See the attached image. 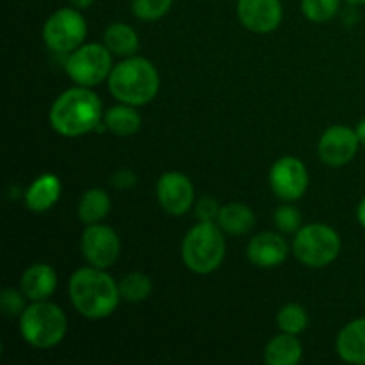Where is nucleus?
Listing matches in <instances>:
<instances>
[{
  "mask_svg": "<svg viewBox=\"0 0 365 365\" xmlns=\"http://www.w3.org/2000/svg\"><path fill=\"white\" fill-rule=\"evenodd\" d=\"M68 294L73 309L86 319H106L120 305L118 282L100 267H81L68 282Z\"/></svg>",
  "mask_w": 365,
  "mask_h": 365,
  "instance_id": "f257e3e1",
  "label": "nucleus"
},
{
  "mask_svg": "<svg viewBox=\"0 0 365 365\" xmlns=\"http://www.w3.org/2000/svg\"><path fill=\"white\" fill-rule=\"evenodd\" d=\"M103 116L102 100L84 86L66 89L53 100L48 113L50 127L64 138H78L98 127Z\"/></svg>",
  "mask_w": 365,
  "mask_h": 365,
  "instance_id": "f03ea898",
  "label": "nucleus"
},
{
  "mask_svg": "<svg viewBox=\"0 0 365 365\" xmlns=\"http://www.w3.org/2000/svg\"><path fill=\"white\" fill-rule=\"evenodd\" d=\"M107 86L118 102L141 107L157 96L160 77L152 61L146 57L130 56L114 64L107 78Z\"/></svg>",
  "mask_w": 365,
  "mask_h": 365,
  "instance_id": "7ed1b4c3",
  "label": "nucleus"
},
{
  "mask_svg": "<svg viewBox=\"0 0 365 365\" xmlns=\"http://www.w3.org/2000/svg\"><path fill=\"white\" fill-rule=\"evenodd\" d=\"M227 255L225 232L214 221H200L182 241V260L196 274H210L223 264Z\"/></svg>",
  "mask_w": 365,
  "mask_h": 365,
  "instance_id": "20e7f679",
  "label": "nucleus"
},
{
  "mask_svg": "<svg viewBox=\"0 0 365 365\" xmlns=\"http://www.w3.org/2000/svg\"><path fill=\"white\" fill-rule=\"evenodd\" d=\"M68 331L66 314L56 303L32 302L20 316L21 339L36 349L56 348Z\"/></svg>",
  "mask_w": 365,
  "mask_h": 365,
  "instance_id": "39448f33",
  "label": "nucleus"
},
{
  "mask_svg": "<svg viewBox=\"0 0 365 365\" xmlns=\"http://www.w3.org/2000/svg\"><path fill=\"white\" fill-rule=\"evenodd\" d=\"M342 241L337 232L323 223L303 225L292 241V253L307 267L321 269L341 255Z\"/></svg>",
  "mask_w": 365,
  "mask_h": 365,
  "instance_id": "423d86ee",
  "label": "nucleus"
},
{
  "mask_svg": "<svg viewBox=\"0 0 365 365\" xmlns=\"http://www.w3.org/2000/svg\"><path fill=\"white\" fill-rule=\"evenodd\" d=\"M113 53L106 45L86 43L68 56L64 70L77 86L95 88L107 81L113 71Z\"/></svg>",
  "mask_w": 365,
  "mask_h": 365,
  "instance_id": "0eeeda50",
  "label": "nucleus"
},
{
  "mask_svg": "<svg viewBox=\"0 0 365 365\" xmlns=\"http://www.w3.org/2000/svg\"><path fill=\"white\" fill-rule=\"evenodd\" d=\"M88 21L77 7H63L48 16L43 27V41L52 52L71 53L84 45Z\"/></svg>",
  "mask_w": 365,
  "mask_h": 365,
  "instance_id": "6e6552de",
  "label": "nucleus"
},
{
  "mask_svg": "<svg viewBox=\"0 0 365 365\" xmlns=\"http://www.w3.org/2000/svg\"><path fill=\"white\" fill-rule=\"evenodd\" d=\"M81 252L89 266L109 269L120 257V237L114 228L107 227V225H88L81 239Z\"/></svg>",
  "mask_w": 365,
  "mask_h": 365,
  "instance_id": "1a4fd4ad",
  "label": "nucleus"
},
{
  "mask_svg": "<svg viewBox=\"0 0 365 365\" xmlns=\"http://www.w3.org/2000/svg\"><path fill=\"white\" fill-rule=\"evenodd\" d=\"M271 191L284 202L303 198L309 187V171L298 157H282L269 170Z\"/></svg>",
  "mask_w": 365,
  "mask_h": 365,
  "instance_id": "9d476101",
  "label": "nucleus"
},
{
  "mask_svg": "<svg viewBox=\"0 0 365 365\" xmlns=\"http://www.w3.org/2000/svg\"><path fill=\"white\" fill-rule=\"evenodd\" d=\"M157 202L170 216H184L195 203V187L187 175L180 171H168L160 175L155 185Z\"/></svg>",
  "mask_w": 365,
  "mask_h": 365,
  "instance_id": "9b49d317",
  "label": "nucleus"
},
{
  "mask_svg": "<svg viewBox=\"0 0 365 365\" xmlns=\"http://www.w3.org/2000/svg\"><path fill=\"white\" fill-rule=\"evenodd\" d=\"M359 135L355 128L346 125H334L323 132L317 145L319 159L330 168H342L355 159L359 152Z\"/></svg>",
  "mask_w": 365,
  "mask_h": 365,
  "instance_id": "f8f14e48",
  "label": "nucleus"
},
{
  "mask_svg": "<svg viewBox=\"0 0 365 365\" xmlns=\"http://www.w3.org/2000/svg\"><path fill=\"white\" fill-rule=\"evenodd\" d=\"M235 11L242 27L257 34L277 31L284 18L280 0H237Z\"/></svg>",
  "mask_w": 365,
  "mask_h": 365,
  "instance_id": "ddd939ff",
  "label": "nucleus"
},
{
  "mask_svg": "<svg viewBox=\"0 0 365 365\" xmlns=\"http://www.w3.org/2000/svg\"><path fill=\"white\" fill-rule=\"evenodd\" d=\"M289 246L285 237L277 232H260L252 241L248 242L246 255L248 260L257 267L262 269H273V267L282 266L287 259Z\"/></svg>",
  "mask_w": 365,
  "mask_h": 365,
  "instance_id": "4468645a",
  "label": "nucleus"
},
{
  "mask_svg": "<svg viewBox=\"0 0 365 365\" xmlns=\"http://www.w3.org/2000/svg\"><path fill=\"white\" fill-rule=\"evenodd\" d=\"M57 289V273L48 264H32L20 278V291L29 302H45Z\"/></svg>",
  "mask_w": 365,
  "mask_h": 365,
  "instance_id": "2eb2a0df",
  "label": "nucleus"
},
{
  "mask_svg": "<svg viewBox=\"0 0 365 365\" xmlns=\"http://www.w3.org/2000/svg\"><path fill=\"white\" fill-rule=\"evenodd\" d=\"M61 180L53 173H43L32 182L24 195L25 207L31 212H46L52 209L61 198Z\"/></svg>",
  "mask_w": 365,
  "mask_h": 365,
  "instance_id": "dca6fc26",
  "label": "nucleus"
},
{
  "mask_svg": "<svg viewBox=\"0 0 365 365\" xmlns=\"http://www.w3.org/2000/svg\"><path fill=\"white\" fill-rule=\"evenodd\" d=\"M335 349L344 362L365 365V317L353 319L339 331Z\"/></svg>",
  "mask_w": 365,
  "mask_h": 365,
  "instance_id": "f3484780",
  "label": "nucleus"
},
{
  "mask_svg": "<svg viewBox=\"0 0 365 365\" xmlns=\"http://www.w3.org/2000/svg\"><path fill=\"white\" fill-rule=\"evenodd\" d=\"M303 356V344L298 335L285 334L271 339L264 348V362L267 365H296Z\"/></svg>",
  "mask_w": 365,
  "mask_h": 365,
  "instance_id": "a211bd4d",
  "label": "nucleus"
},
{
  "mask_svg": "<svg viewBox=\"0 0 365 365\" xmlns=\"http://www.w3.org/2000/svg\"><path fill=\"white\" fill-rule=\"evenodd\" d=\"M103 125L118 138H128L141 130L143 118L134 106L121 103L113 106L103 114Z\"/></svg>",
  "mask_w": 365,
  "mask_h": 365,
  "instance_id": "6ab92c4d",
  "label": "nucleus"
},
{
  "mask_svg": "<svg viewBox=\"0 0 365 365\" xmlns=\"http://www.w3.org/2000/svg\"><path fill=\"white\" fill-rule=\"evenodd\" d=\"M217 225L228 235H245L255 225V214L245 203H227V205L221 207Z\"/></svg>",
  "mask_w": 365,
  "mask_h": 365,
  "instance_id": "aec40b11",
  "label": "nucleus"
},
{
  "mask_svg": "<svg viewBox=\"0 0 365 365\" xmlns=\"http://www.w3.org/2000/svg\"><path fill=\"white\" fill-rule=\"evenodd\" d=\"M110 205H113V202H110V196L107 195V191L100 187H93L86 191L78 200L77 216L86 227L100 223L110 212Z\"/></svg>",
  "mask_w": 365,
  "mask_h": 365,
  "instance_id": "412c9836",
  "label": "nucleus"
},
{
  "mask_svg": "<svg viewBox=\"0 0 365 365\" xmlns=\"http://www.w3.org/2000/svg\"><path fill=\"white\" fill-rule=\"evenodd\" d=\"M103 45L110 50L113 56L130 57L138 52L139 36L130 25L116 21V24H110L103 32Z\"/></svg>",
  "mask_w": 365,
  "mask_h": 365,
  "instance_id": "4be33fe9",
  "label": "nucleus"
},
{
  "mask_svg": "<svg viewBox=\"0 0 365 365\" xmlns=\"http://www.w3.org/2000/svg\"><path fill=\"white\" fill-rule=\"evenodd\" d=\"M118 287H120L121 299L130 303L145 302V299L150 298V294H152L153 291V284L152 280H150V277L138 273V271L125 274V277L118 282Z\"/></svg>",
  "mask_w": 365,
  "mask_h": 365,
  "instance_id": "5701e85b",
  "label": "nucleus"
},
{
  "mask_svg": "<svg viewBox=\"0 0 365 365\" xmlns=\"http://www.w3.org/2000/svg\"><path fill=\"white\" fill-rule=\"evenodd\" d=\"M277 324L280 331L299 335L309 327V314H307V310L299 303H287L278 312Z\"/></svg>",
  "mask_w": 365,
  "mask_h": 365,
  "instance_id": "b1692460",
  "label": "nucleus"
},
{
  "mask_svg": "<svg viewBox=\"0 0 365 365\" xmlns=\"http://www.w3.org/2000/svg\"><path fill=\"white\" fill-rule=\"evenodd\" d=\"M341 9V0H302L303 16L314 24L331 20Z\"/></svg>",
  "mask_w": 365,
  "mask_h": 365,
  "instance_id": "393cba45",
  "label": "nucleus"
},
{
  "mask_svg": "<svg viewBox=\"0 0 365 365\" xmlns=\"http://www.w3.org/2000/svg\"><path fill=\"white\" fill-rule=\"evenodd\" d=\"M173 7V0H132V13L138 20L157 21Z\"/></svg>",
  "mask_w": 365,
  "mask_h": 365,
  "instance_id": "a878e982",
  "label": "nucleus"
},
{
  "mask_svg": "<svg viewBox=\"0 0 365 365\" xmlns=\"http://www.w3.org/2000/svg\"><path fill=\"white\" fill-rule=\"evenodd\" d=\"M273 221L274 227H277L278 232H282V234H296V232L303 227V216L294 205L278 207L273 214Z\"/></svg>",
  "mask_w": 365,
  "mask_h": 365,
  "instance_id": "bb28decb",
  "label": "nucleus"
},
{
  "mask_svg": "<svg viewBox=\"0 0 365 365\" xmlns=\"http://www.w3.org/2000/svg\"><path fill=\"white\" fill-rule=\"evenodd\" d=\"M25 294L21 291H16L13 287H6L0 294V307H2V312L7 317H16L24 314L25 307Z\"/></svg>",
  "mask_w": 365,
  "mask_h": 365,
  "instance_id": "cd10ccee",
  "label": "nucleus"
},
{
  "mask_svg": "<svg viewBox=\"0 0 365 365\" xmlns=\"http://www.w3.org/2000/svg\"><path fill=\"white\" fill-rule=\"evenodd\" d=\"M195 209L196 217H198L200 221H217L221 205L212 198V196H203V198L198 200Z\"/></svg>",
  "mask_w": 365,
  "mask_h": 365,
  "instance_id": "c85d7f7f",
  "label": "nucleus"
},
{
  "mask_svg": "<svg viewBox=\"0 0 365 365\" xmlns=\"http://www.w3.org/2000/svg\"><path fill=\"white\" fill-rule=\"evenodd\" d=\"M109 182L114 189H121V191H125V189H132L135 184H138V175H135L132 170H118L110 175Z\"/></svg>",
  "mask_w": 365,
  "mask_h": 365,
  "instance_id": "c756f323",
  "label": "nucleus"
},
{
  "mask_svg": "<svg viewBox=\"0 0 365 365\" xmlns=\"http://www.w3.org/2000/svg\"><path fill=\"white\" fill-rule=\"evenodd\" d=\"M356 220H359L360 227L365 228V196L360 200L359 207H356Z\"/></svg>",
  "mask_w": 365,
  "mask_h": 365,
  "instance_id": "7c9ffc66",
  "label": "nucleus"
},
{
  "mask_svg": "<svg viewBox=\"0 0 365 365\" xmlns=\"http://www.w3.org/2000/svg\"><path fill=\"white\" fill-rule=\"evenodd\" d=\"M96 0H70V4L73 7H77V9H88V7H91L93 4H95Z\"/></svg>",
  "mask_w": 365,
  "mask_h": 365,
  "instance_id": "2f4dec72",
  "label": "nucleus"
},
{
  "mask_svg": "<svg viewBox=\"0 0 365 365\" xmlns=\"http://www.w3.org/2000/svg\"><path fill=\"white\" fill-rule=\"evenodd\" d=\"M355 130H356V135H359L360 145L365 146V118H364V120L359 121V125H356Z\"/></svg>",
  "mask_w": 365,
  "mask_h": 365,
  "instance_id": "473e14b6",
  "label": "nucleus"
},
{
  "mask_svg": "<svg viewBox=\"0 0 365 365\" xmlns=\"http://www.w3.org/2000/svg\"><path fill=\"white\" fill-rule=\"evenodd\" d=\"M348 4H353V6H364L365 0H346Z\"/></svg>",
  "mask_w": 365,
  "mask_h": 365,
  "instance_id": "72a5a7b5",
  "label": "nucleus"
}]
</instances>
